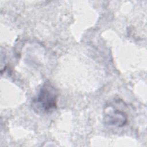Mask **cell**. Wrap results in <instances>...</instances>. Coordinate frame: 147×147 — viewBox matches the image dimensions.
I'll use <instances>...</instances> for the list:
<instances>
[{
    "mask_svg": "<svg viewBox=\"0 0 147 147\" xmlns=\"http://www.w3.org/2000/svg\"><path fill=\"white\" fill-rule=\"evenodd\" d=\"M58 93L50 83L45 82L33 99L32 107L37 113H51L57 107Z\"/></svg>",
    "mask_w": 147,
    "mask_h": 147,
    "instance_id": "6da1fadb",
    "label": "cell"
},
{
    "mask_svg": "<svg viewBox=\"0 0 147 147\" xmlns=\"http://www.w3.org/2000/svg\"><path fill=\"white\" fill-rule=\"evenodd\" d=\"M103 121L106 125L115 127H122L127 121V114L111 106H107L104 110Z\"/></svg>",
    "mask_w": 147,
    "mask_h": 147,
    "instance_id": "7a4b0ae2",
    "label": "cell"
}]
</instances>
